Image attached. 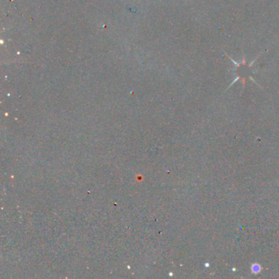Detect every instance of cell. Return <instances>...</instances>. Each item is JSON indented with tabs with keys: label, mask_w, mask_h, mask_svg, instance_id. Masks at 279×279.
<instances>
[{
	"label": "cell",
	"mask_w": 279,
	"mask_h": 279,
	"mask_svg": "<svg viewBox=\"0 0 279 279\" xmlns=\"http://www.w3.org/2000/svg\"><path fill=\"white\" fill-rule=\"evenodd\" d=\"M251 270L254 274H258L260 272V266L259 264H254L251 267Z\"/></svg>",
	"instance_id": "obj_1"
}]
</instances>
